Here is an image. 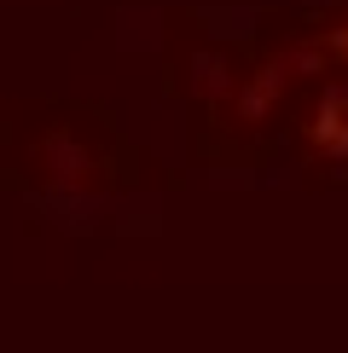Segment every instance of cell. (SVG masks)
Returning <instances> with one entry per match:
<instances>
[{"label": "cell", "mask_w": 348, "mask_h": 353, "mask_svg": "<svg viewBox=\"0 0 348 353\" xmlns=\"http://www.w3.org/2000/svg\"><path fill=\"white\" fill-rule=\"evenodd\" d=\"M319 134H325V145L348 151V99H331V105H325V116H319Z\"/></svg>", "instance_id": "obj_1"}, {"label": "cell", "mask_w": 348, "mask_h": 353, "mask_svg": "<svg viewBox=\"0 0 348 353\" xmlns=\"http://www.w3.org/2000/svg\"><path fill=\"white\" fill-rule=\"evenodd\" d=\"M342 52H348V29H342Z\"/></svg>", "instance_id": "obj_2"}]
</instances>
